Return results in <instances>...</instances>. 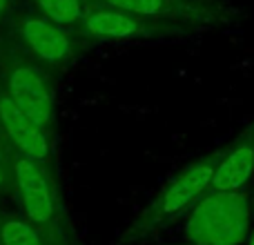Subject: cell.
<instances>
[{
    "instance_id": "1",
    "label": "cell",
    "mask_w": 254,
    "mask_h": 245,
    "mask_svg": "<svg viewBox=\"0 0 254 245\" xmlns=\"http://www.w3.org/2000/svg\"><path fill=\"white\" fill-rule=\"evenodd\" d=\"M250 234V201L246 192H205L185 225L192 245H239Z\"/></svg>"
},
{
    "instance_id": "2",
    "label": "cell",
    "mask_w": 254,
    "mask_h": 245,
    "mask_svg": "<svg viewBox=\"0 0 254 245\" xmlns=\"http://www.w3.org/2000/svg\"><path fill=\"white\" fill-rule=\"evenodd\" d=\"M225 152V145L214 152L205 154L203 158L190 163L188 167L179 172L170 183L163 187V192L158 194V198L154 201V205L147 210L145 221L147 223H161L172 216L181 214L183 210H188L192 203H196L203 194L210 189V181L214 174L216 163L221 161Z\"/></svg>"
},
{
    "instance_id": "3",
    "label": "cell",
    "mask_w": 254,
    "mask_h": 245,
    "mask_svg": "<svg viewBox=\"0 0 254 245\" xmlns=\"http://www.w3.org/2000/svg\"><path fill=\"white\" fill-rule=\"evenodd\" d=\"M103 7H116L154 20L194 29L221 25L228 20V9L221 0H101Z\"/></svg>"
},
{
    "instance_id": "4",
    "label": "cell",
    "mask_w": 254,
    "mask_h": 245,
    "mask_svg": "<svg viewBox=\"0 0 254 245\" xmlns=\"http://www.w3.org/2000/svg\"><path fill=\"white\" fill-rule=\"evenodd\" d=\"M83 27L89 36L103 40H129V38H167L188 34L190 29L172 22L154 20L138 13L116 7H101L83 16Z\"/></svg>"
},
{
    "instance_id": "5",
    "label": "cell",
    "mask_w": 254,
    "mask_h": 245,
    "mask_svg": "<svg viewBox=\"0 0 254 245\" xmlns=\"http://www.w3.org/2000/svg\"><path fill=\"white\" fill-rule=\"evenodd\" d=\"M13 176L20 192L22 210L31 225H47L56 214V201H54L52 183H49L45 170L38 161L27 156L16 158L13 163Z\"/></svg>"
},
{
    "instance_id": "6",
    "label": "cell",
    "mask_w": 254,
    "mask_h": 245,
    "mask_svg": "<svg viewBox=\"0 0 254 245\" xmlns=\"http://www.w3.org/2000/svg\"><path fill=\"white\" fill-rule=\"evenodd\" d=\"M254 176V122L234 143L225 145L207 192H243Z\"/></svg>"
},
{
    "instance_id": "7",
    "label": "cell",
    "mask_w": 254,
    "mask_h": 245,
    "mask_svg": "<svg viewBox=\"0 0 254 245\" xmlns=\"http://www.w3.org/2000/svg\"><path fill=\"white\" fill-rule=\"evenodd\" d=\"M9 96L38 127H49L54 121V96L45 76L36 67H16L9 76Z\"/></svg>"
},
{
    "instance_id": "8",
    "label": "cell",
    "mask_w": 254,
    "mask_h": 245,
    "mask_svg": "<svg viewBox=\"0 0 254 245\" xmlns=\"http://www.w3.org/2000/svg\"><path fill=\"white\" fill-rule=\"evenodd\" d=\"M0 122H2L11 143L16 145L22 156L38 163H43L49 156V140L45 129L36 125L11 101V96H0Z\"/></svg>"
},
{
    "instance_id": "9",
    "label": "cell",
    "mask_w": 254,
    "mask_h": 245,
    "mask_svg": "<svg viewBox=\"0 0 254 245\" xmlns=\"http://www.w3.org/2000/svg\"><path fill=\"white\" fill-rule=\"evenodd\" d=\"M22 38L36 56L47 62H61L71 56L67 34L47 18H27L22 22Z\"/></svg>"
},
{
    "instance_id": "10",
    "label": "cell",
    "mask_w": 254,
    "mask_h": 245,
    "mask_svg": "<svg viewBox=\"0 0 254 245\" xmlns=\"http://www.w3.org/2000/svg\"><path fill=\"white\" fill-rule=\"evenodd\" d=\"M43 9L45 18L56 25H74L83 20V4L80 0H36Z\"/></svg>"
},
{
    "instance_id": "11",
    "label": "cell",
    "mask_w": 254,
    "mask_h": 245,
    "mask_svg": "<svg viewBox=\"0 0 254 245\" xmlns=\"http://www.w3.org/2000/svg\"><path fill=\"white\" fill-rule=\"evenodd\" d=\"M0 243L2 245H43L36 225L29 221L9 219L0 225Z\"/></svg>"
},
{
    "instance_id": "12",
    "label": "cell",
    "mask_w": 254,
    "mask_h": 245,
    "mask_svg": "<svg viewBox=\"0 0 254 245\" xmlns=\"http://www.w3.org/2000/svg\"><path fill=\"white\" fill-rule=\"evenodd\" d=\"M248 245H254V230L248 234Z\"/></svg>"
},
{
    "instance_id": "13",
    "label": "cell",
    "mask_w": 254,
    "mask_h": 245,
    "mask_svg": "<svg viewBox=\"0 0 254 245\" xmlns=\"http://www.w3.org/2000/svg\"><path fill=\"white\" fill-rule=\"evenodd\" d=\"M4 7H7V0H0V16H2V11H4Z\"/></svg>"
},
{
    "instance_id": "14",
    "label": "cell",
    "mask_w": 254,
    "mask_h": 245,
    "mask_svg": "<svg viewBox=\"0 0 254 245\" xmlns=\"http://www.w3.org/2000/svg\"><path fill=\"white\" fill-rule=\"evenodd\" d=\"M2 183H4V174H2V167H0V187H2Z\"/></svg>"
},
{
    "instance_id": "15",
    "label": "cell",
    "mask_w": 254,
    "mask_h": 245,
    "mask_svg": "<svg viewBox=\"0 0 254 245\" xmlns=\"http://www.w3.org/2000/svg\"><path fill=\"white\" fill-rule=\"evenodd\" d=\"M0 245H2V243H0Z\"/></svg>"
}]
</instances>
